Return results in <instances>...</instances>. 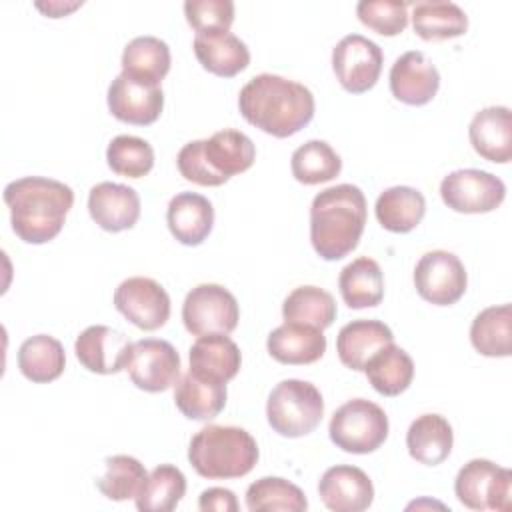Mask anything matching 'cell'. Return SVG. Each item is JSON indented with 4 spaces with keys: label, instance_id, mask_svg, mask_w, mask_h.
<instances>
[{
    "label": "cell",
    "instance_id": "cell-12",
    "mask_svg": "<svg viewBox=\"0 0 512 512\" xmlns=\"http://www.w3.org/2000/svg\"><path fill=\"white\" fill-rule=\"evenodd\" d=\"M126 372L144 392H164L180 378V356L168 340L144 338L132 342Z\"/></svg>",
    "mask_w": 512,
    "mask_h": 512
},
{
    "label": "cell",
    "instance_id": "cell-23",
    "mask_svg": "<svg viewBox=\"0 0 512 512\" xmlns=\"http://www.w3.org/2000/svg\"><path fill=\"white\" fill-rule=\"evenodd\" d=\"M202 156L208 168L228 182L234 174L246 172L254 164L256 148L244 132L224 128L202 140Z\"/></svg>",
    "mask_w": 512,
    "mask_h": 512
},
{
    "label": "cell",
    "instance_id": "cell-6",
    "mask_svg": "<svg viewBox=\"0 0 512 512\" xmlns=\"http://www.w3.org/2000/svg\"><path fill=\"white\" fill-rule=\"evenodd\" d=\"M388 428V416L378 404L366 398H352L334 410L328 434L340 450L368 454L384 444Z\"/></svg>",
    "mask_w": 512,
    "mask_h": 512
},
{
    "label": "cell",
    "instance_id": "cell-42",
    "mask_svg": "<svg viewBox=\"0 0 512 512\" xmlns=\"http://www.w3.org/2000/svg\"><path fill=\"white\" fill-rule=\"evenodd\" d=\"M184 14L196 34L228 32L234 22L232 0H186Z\"/></svg>",
    "mask_w": 512,
    "mask_h": 512
},
{
    "label": "cell",
    "instance_id": "cell-39",
    "mask_svg": "<svg viewBox=\"0 0 512 512\" xmlns=\"http://www.w3.org/2000/svg\"><path fill=\"white\" fill-rule=\"evenodd\" d=\"M104 464H106V472L96 480L98 490L106 498L116 502L136 498V494L140 492L142 484L148 478L144 464L138 458L128 454L108 456Z\"/></svg>",
    "mask_w": 512,
    "mask_h": 512
},
{
    "label": "cell",
    "instance_id": "cell-18",
    "mask_svg": "<svg viewBox=\"0 0 512 512\" xmlns=\"http://www.w3.org/2000/svg\"><path fill=\"white\" fill-rule=\"evenodd\" d=\"M90 218L106 232L130 230L140 218V196L118 182H98L88 194Z\"/></svg>",
    "mask_w": 512,
    "mask_h": 512
},
{
    "label": "cell",
    "instance_id": "cell-22",
    "mask_svg": "<svg viewBox=\"0 0 512 512\" xmlns=\"http://www.w3.org/2000/svg\"><path fill=\"white\" fill-rule=\"evenodd\" d=\"M394 342L392 330L380 320H352L336 336L340 362L350 370H364L366 362L384 346Z\"/></svg>",
    "mask_w": 512,
    "mask_h": 512
},
{
    "label": "cell",
    "instance_id": "cell-45",
    "mask_svg": "<svg viewBox=\"0 0 512 512\" xmlns=\"http://www.w3.org/2000/svg\"><path fill=\"white\" fill-rule=\"evenodd\" d=\"M78 6H82V2H72V4H62V2L36 4V8H38V10H42V12H46L50 18H60V16H64L66 12H70V10L78 8Z\"/></svg>",
    "mask_w": 512,
    "mask_h": 512
},
{
    "label": "cell",
    "instance_id": "cell-41",
    "mask_svg": "<svg viewBox=\"0 0 512 512\" xmlns=\"http://www.w3.org/2000/svg\"><path fill=\"white\" fill-rule=\"evenodd\" d=\"M358 20L382 36H396L408 26V4L400 0H362L356 4Z\"/></svg>",
    "mask_w": 512,
    "mask_h": 512
},
{
    "label": "cell",
    "instance_id": "cell-19",
    "mask_svg": "<svg viewBox=\"0 0 512 512\" xmlns=\"http://www.w3.org/2000/svg\"><path fill=\"white\" fill-rule=\"evenodd\" d=\"M468 138L484 160L506 164L512 158V114L508 106H488L474 114Z\"/></svg>",
    "mask_w": 512,
    "mask_h": 512
},
{
    "label": "cell",
    "instance_id": "cell-17",
    "mask_svg": "<svg viewBox=\"0 0 512 512\" xmlns=\"http://www.w3.org/2000/svg\"><path fill=\"white\" fill-rule=\"evenodd\" d=\"M440 88L436 66L420 50L398 56L390 68V90L396 100L408 106L428 104Z\"/></svg>",
    "mask_w": 512,
    "mask_h": 512
},
{
    "label": "cell",
    "instance_id": "cell-16",
    "mask_svg": "<svg viewBox=\"0 0 512 512\" xmlns=\"http://www.w3.org/2000/svg\"><path fill=\"white\" fill-rule=\"evenodd\" d=\"M318 494L332 512H362L374 500V486L362 468L338 464L322 474Z\"/></svg>",
    "mask_w": 512,
    "mask_h": 512
},
{
    "label": "cell",
    "instance_id": "cell-4",
    "mask_svg": "<svg viewBox=\"0 0 512 512\" xmlns=\"http://www.w3.org/2000/svg\"><path fill=\"white\" fill-rule=\"evenodd\" d=\"M258 444L238 426L208 424L198 430L188 446L190 466L208 480L242 478L258 462Z\"/></svg>",
    "mask_w": 512,
    "mask_h": 512
},
{
    "label": "cell",
    "instance_id": "cell-43",
    "mask_svg": "<svg viewBox=\"0 0 512 512\" xmlns=\"http://www.w3.org/2000/svg\"><path fill=\"white\" fill-rule=\"evenodd\" d=\"M176 166L188 182H194L200 186L224 184V180L208 168V164L202 156V140H192V142L184 144L176 156Z\"/></svg>",
    "mask_w": 512,
    "mask_h": 512
},
{
    "label": "cell",
    "instance_id": "cell-5",
    "mask_svg": "<svg viewBox=\"0 0 512 512\" xmlns=\"http://www.w3.org/2000/svg\"><path fill=\"white\" fill-rule=\"evenodd\" d=\"M322 416L324 400L312 382L288 378L278 382L268 394V424L284 438H300L314 432Z\"/></svg>",
    "mask_w": 512,
    "mask_h": 512
},
{
    "label": "cell",
    "instance_id": "cell-27",
    "mask_svg": "<svg viewBox=\"0 0 512 512\" xmlns=\"http://www.w3.org/2000/svg\"><path fill=\"white\" fill-rule=\"evenodd\" d=\"M226 382L182 374L174 384V404L190 420H212L226 406Z\"/></svg>",
    "mask_w": 512,
    "mask_h": 512
},
{
    "label": "cell",
    "instance_id": "cell-34",
    "mask_svg": "<svg viewBox=\"0 0 512 512\" xmlns=\"http://www.w3.org/2000/svg\"><path fill=\"white\" fill-rule=\"evenodd\" d=\"M470 342L482 356L504 358L512 350V310L510 304L488 306L476 314L470 326Z\"/></svg>",
    "mask_w": 512,
    "mask_h": 512
},
{
    "label": "cell",
    "instance_id": "cell-40",
    "mask_svg": "<svg viewBox=\"0 0 512 512\" xmlns=\"http://www.w3.org/2000/svg\"><path fill=\"white\" fill-rule=\"evenodd\" d=\"M106 162L118 176L142 178L154 166V150L144 138L120 134L110 140L106 148Z\"/></svg>",
    "mask_w": 512,
    "mask_h": 512
},
{
    "label": "cell",
    "instance_id": "cell-32",
    "mask_svg": "<svg viewBox=\"0 0 512 512\" xmlns=\"http://www.w3.org/2000/svg\"><path fill=\"white\" fill-rule=\"evenodd\" d=\"M412 26L422 40H448L462 36L468 30V16L454 2H416L412 8Z\"/></svg>",
    "mask_w": 512,
    "mask_h": 512
},
{
    "label": "cell",
    "instance_id": "cell-1",
    "mask_svg": "<svg viewBox=\"0 0 512 512\" xmlns=\"http://www.w3.org/2000/svg\"><path fill=\"white\" fill-rule=\"evenodd\" d=\"M238 108L252 126L270 136L288 138L312 120L316 104L304 84L266 72L242 86Z\"/></svg>",
    "mask_w": 512,
    "mask_h": 512
},
{
    "label": "cell",
    "instance_id": "cell-31",
    "mask_svg": "<svg viewBox=\"0 0 512 512\" xmlns=\"http://www.w3.org/2000/svg\"><path fill=\"white\" fill-rule=\"evenodd\" d=\"M368 382L382 396L402 394L414 378V362L406 350L394 342L380 348L364 366Z\"/></svg>",
    "mask_w": 512,
    "mask_h": 512
},
{
    "label": "cell",
    "instance_id": "cell-33",
    "mask_svg": "<svg viewBox=\"0 0 512 512\" xmlns=\"http://www.w3.org/2000/svg\"><path fill=\"white\" fill-rule=\"evenodd\" d=\"M66 366V354L60 340L48 334H36L26 338L18 348L20 372L36 382L46 384L56 380Z\"/></svg>",
    "mask_w": 512,
    "mask_h": 512
},
{
    "label": "cell",
    "instance_id": "cell-10",
    "mask_svg": "<svg viewBox=\"0 0 512 512\" xmlns=\"http://www.w3.org/2000/svg\"><path fill=\"white\" fill-rule=\"evenodd\" d=\"M416 292L430 304L450 306L458 302L468 286L462 260L448 250L426 252L414 268Z\"/></svg>",
    "mask_w": 512,
    "mask_h": 512
},
{
    "label": "cell",
    "instance_id": "cell-21",
    "mask_svg": "<svg viewBox=\"0 0 512 512\" xmlns=\"http://www.w3.org/2000/svg\"><path fill=\"white\" fill-rule=\"evenodd\" d=\"M166 222L180 244L198 246L212 232L214 208L202 194L180 192L168 202Z\"/></svg>",
    "mask_w": 512,
    "mask_h": 512
},
{
    "label": "cell",
    "instance_id": "cell-8",
    "mask_svg": "<svg viewBox=\"0 0 512 512\" xmlns=\"http://www.w3.org/2000/svg\"><path fill=\"white\" fill-rule=\"evenodd\" d=\"M240 308L230 290L220 284H198L182 304V322L194 336L230 334L238 326Z\"/></svg>",
    "mask_w": 512,
    "mask_h": 512
},
{
    "label": "cell",
    "instance_id": "cell-11",
    "mask_svg": "<svg viewBox=\"0 0 512 512\" xmlns=\"http://www.w3.org/2000/svg\"><path fill=\"white\" fill-rule=\"evenodd\" d=\"M382 62L380 46L362 34L344 36L332 50L334 74L340 86L352 94L368 92L378 82Z\"/></svg>",
    "mask_w": 512,
    "mask_h": 512
},
{
    "label": "cell",
    "instance_id": "cell-14",
    "mask_svg": "<svg viewBox=\"0 0 512 512\" xmlns=\"http://www.w3.org/2000/svg\"><path fill=\"white\" fill-rule=\"evenodd\" d=\"M132 342L128 336L110 326H88L74 342V352L80 364L96 374H116L126 370Z\"/></svg>",
    "mask_w": 512,
    "mask_h": 512
},
{
    "label": "cell",
    "instance_id": "cell-3",
    "mask_svg": "<svg viewBox=\"0 0 512 512\" xmlns=\"http://www.w3.org/2000/svg\"><path fill=\"white\" fill-rule=\"evenodd\" d=\"M366 196L354 184H336L318 192L310 204V242L328 262L350 254L366 226Z\"/></svg>",
    "mask_w": 512,
    "mask_h": 512
},
{
    "label": "cell",
    "instance_id": "cell-9",
    "mask_svg": "<svg viewBox=\"0 0 512 512\" xmlns=\"http://www.w3.org/2000/svg\"><path fill=\"white\" fill-rule=\"evenodd\" d=\"M440 196L442 202L454 212L484 214L502 204L506 186L498 176L486 170L462 168L442 178Z\"/></svg>",
    "mask_w": 512,
    "mask_h": 512
},
{
    "label": "cell",
    "instance_id": "cell-15",
    "mask_svg": "<svg viewBox=\"0 0 512 512\" xmlns=\"http://www.w3.org/2000/svg\"><path fill=\"white\" fill-rule=\"evenodd\" d=\"M106 100L108 110L116 120L136 126L156 122L164 108V92L160 86H148L124 74H118L112 80Z\"/></svg>",
    "mask_w": 512,
    "mask_h": 512
},
{
    "label": "cell",
    "instance_id": "cell-24",
    "mask_svg": "<svg viewBox=\"0 0 512 512\" xmlns=\"http://www.w3.org/2000/svg\"><path fill=\"white\" fill-rule=\"evenodd\" d=\"M190 372L218 382L232 380L242 364L240 348L228 334H206L190 346Z\"/></svg>",
    "mask_w": 512,
    "mask_h": 512
},
{
    "label": "cell",
    "instance_id": "cell-30",
    "mask_svg": "<svg viewBox=\"0 0 512 512\" xmlns=\"http://www.w3.org/2000/svg\"><path fill=\"white\" fill-rule=\"evenodd\" d=\"M342 300L354 308L378 306L384 298V276L376 260L360 256L346 264L338 276Z\"/></svg>",
    "mask_w": 512,
    "mask_h": 512
},
{
    "label": "cell",
    "instance_id": "cell-37",
    "mask_svg": "<svg viewBox=\"0 0 512 512\" xmlns=\"http://www.w3.org/2000/svg\"><path fill=\"white\" fill-rule=\"evenodd\" d=\"M246 508L250 512H304L308 500L304 492L280 476H264L246 490Z\"/></svg>",
    "mask_w": 512,
    "mask_h": 512
},
{
    "label": "cell",
    "instance_id": "cell-13",
    "mask_svg": "<svg viewBox=\"0 0 512 512\" xmlns=\"http://www.w3.org/2000/svg\"><path fill=\"white\" fill-rule=\"evenodd\" d=\"M116 310L140 330H158L170 318V296L152 278L132 276L114 290Z\"/></svg>",
    "mask_w": 512,
    "mask_h": 512
},
{
    "label": "cell",
    "instance_id": "cell-35",
    "mask_svg": "<svg viewBox=\"0 0 512 512\" xmlns=\"http://www.w3.org/2000/svg\"><path fill=\"white\" fill-rule=\"evenodd\" d=\"M184 494L186 476L182 470L172 464H160L148 474L134 502L140 512H170L180 504Z\"/></svg>",
    "mask_w": 512,
    "mask_h": 512
},
{
    "label": "cell",
    "instance_id": "cell-29",
    "mask_svg": "<svg viewBox=\"0 0 512 512\" xmlns=\"http://www.w3.org/2000/svg\"><path fill=\"white\" fill-rule=\"evenodd\" d=\"M374 212L384 230L406 234L422 222L426 200L422 192L412 186H392L378 196Z\"/></svg>",
    "mask_w": 512,
    "mask_h": 512
},
{
    "label": "cell",
    "instance_id": "cell-26",
    "mask_svg": "<svg viewBox=\"0 0 512 512\" xmlns=\"http://www.w3.org/2000/svg\"><path fill=\"white\" fill-rule=\"evenodd\" d=\"M170 48L164 40L156 36H136L132 38L122 52V74L148 84L160 86L164 76L170 70Z\"/></svg>",
    "mask_w": 512,
    "mask_h": 512
},
{
    "label": "cell",
    "instance_id": "cell-28",
    "mask_svg": "<svg viewBox=\"0 0 512 512\" xmlns=\"http://www.w3.org/2000/svg\"><path fill=\"white\" fill-rule=\"evenodd\" d=\"M454 444L450 422L440 414L418 416L406 432V448L410 456L426 466H436L448 458Z\"/></svg>",
    "mask_w": 512,
    "mask_h": 512
},
{
    "label": "cell",
    "instance_id": "cell-2",
    "mask_svg": "<svg viewBox=\"0 0 512 512\" xmlns=\"http://www.w3.org/2000/svg\"><path fill=\"white\" fill-rule=\"evenodd\" d=\"M14 234L26 244H44L56 238L74 204L68 184L44 176H24L4 188Z\"/></svg>",
    "mask_w": 512,
    "mask_h": 512
},
{
    "label": "cell",
    "instance_id": "cell-44",
    "mask_svg": "<svg viewBox=\"0 0 512 512\" xmlns=\"http://www.w3.org/2000/svg\"><path fill=\"white\" fill-rule=\"evenodd\" d=\"M198 508L202 512H238V500L228 488H208L198 498Z\"/></svg>",
    "mask_w": 512,
    "mask_h": 512
},
{
    "label": "cell",
    "instance_id": "cell-20",
    "mask_svg": "<svg viewBox=\"0 0 512 512\" xmlns=\"http://www.w3.org/2000/svg\"><path fill=\"white\" fill-rule=\"evenodd\" d=\"M268 354L280 364H312L326 352V336L320 328L300 322H284L266 340Z\"/></svg>",
    "mask_w": 512,
    "mask_h": 512
},
{
    "label": "cell",
    "instance_id": "cell-38",
    "mask_svg": "<svg viewBox=\"0 0 512 512\" xmlns=\"http://www.w3.org/2000/svg\"><path fill=\"white\" fill-rule=\"evenodd\" d=\"M290 168L300 184L314 186L336 178L342 170V160L328 142L308 140L294 150Z\"/></svg>",
    "mask_w": 512,
    "mask_h": 512
},
{
    "label": "cell",
    "instance_id": "cell-25",
    "mask_svg": "<svg viewBox=\"0 0 512 512\" xmlns=\"http://www.w3.org/2000/svg\"><path fill=\"white\" fill-rule=\"evenodd\" d=\"M194 54L204 70L222 78H232L246 70V66L250 64L248 46L230 30L196 34Z\"/></svg>",
    "mask_w": 512,
    "mask_h": 512
},
{
    "label": "cell",
    "instance_id": "cell-7",
    "mask_svg": "<svg viewBox=\"0 0 512 512\" xmlns=\"http://www.w3.org/2000/svg\"><path fill=\"white\" fill-rule=\"evenodd\" d=\"M460 504L470 510L508 512L512 508V472L486 458L466 462L454 480Z\"/></svg>",
    "mask_w": 512,
    "mask_h": 512
},
{
    "label": "cell",
    "instance_id": "cell-36",
    "mask_svg": "<svg viewBox=\"0 0 512 512\" xmlns=\"http://www.w3.org/2000/svg\"><path fill=\"white\" fill-rule=\"evenodd\" d=\"M282 316L284 322H300L324 330L336 320V302L330 292L318 286H298L284 298Z\"/></svg>",
    "mask_w": 512,
    "mask_h": 512
}]
</instances>
